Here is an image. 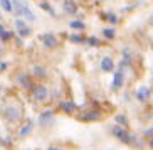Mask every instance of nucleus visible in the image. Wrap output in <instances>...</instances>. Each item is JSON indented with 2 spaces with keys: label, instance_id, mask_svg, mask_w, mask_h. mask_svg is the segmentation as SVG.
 Here are the masks:
<instances>
[{
  "label": "nucleus",
  "instance_id": "19",
  "mask_svg": "<svg viewBox=\"0 0 153 150\" xmlns=\"http://www.w3.org/2000/svg\"><path fill=\"white\" fill-rule=\"evenodd\" d=\"M0 7H2L5 12H12V2H10V0H0Z\"/></svg>",
  "mask_w": 153,
  "mask_h": 150
},
{
  "label": "nucleus",
  "instance_id": "16",
  "mask_svg": "<svg viewBox=\"0 0 153 150\" xmlns=\"http://www.w3.org/2000/svg\"><path fill=\"white\" fill-rule=\"evenodd\" d=\"M34 74H36L37 78H45L47 76V69L44 68V66H34Z\"/></svg>",
  "mask_w": 153,
  "mask_h": 150
},
{
  "label": "nucleus",
  "instance_id": "8",
  "mask_svg": "<svg viewBox=\"0 0 153 150\" xmlns=\"http://www.w3.org/2000/svg\"><path fill=\"white\" fill-rule=\"evenodd\" d=\"M125 84V73L123 71H116L114 78H113V90H120Z\"/></svg>",
  "mask_w": 153,
  "mask_h": 150
},
{
  "label": "nucleus",
  "instance_id": "7",
  "mask_svg": "<svg viewBox=\"0 0 153 150\" xmlns=\"http://www.w3.org/2000/svg\"><path fill=\"white\" fill-rule=\"evenodd\" d=\"M79 120H81V122H99V120H101V113L91 110V111H86V113L79 115Z\"/></svg>",
  "mask_w": 153,
  "mask_h": 150
},
{
  "label": "nucleus",
  "instance_id": "18",
  "mask_svg": "<svg viewBox=\"0 0 153 150\" xmlns=\"http://www.w3.org/2000/svg\"><path fill=\"white\" fill-rule=\"evenodd\" d=\"M103 36L106 37V39H114L116 32H114V29H113V27H106V29L103 31Z\"/></svg>",
  "mask_w": 153,
  "mask_h": 150
},
{
  "label": "nucleus",
  "instance_id": "12",
  "mask_svg": "<svg viewBox=\"0 0 153 150\" xmlns=\"http://www.w3.org/2000/svg\"><path fill=\"white\" fill-rule=\"evenodd\" d=\"M61 110H62L64 113H72V111L77 110V105L74 101H62L61 103Z\"/></svg>",
  "mask_w": 153,
  "mask_h": 150
},
{
  "label": "nucleus",
  "instance_id": "9",
  "mask_svg": "<svg viewBox=\"0 0 153 150\" xmlns=\"http://www.w3.org/2000/svg\"><path fill=\"white\" fill-rule=\"evenodd\" d=\"M62 9H64L66 14H77V4L74 2V0H64Z\"/></svg>",
  "mask_w": 153,
  "mask_h": 150
},
{
  "label": "nucleus",
  "instance_id": "27",
  "mask_svg": "<svg viewBox=\"0 0 153 150\" xmlns=\"http://www.w3.org/2000/svg\"><path fill=\"white\" fill-rule=\"evenodd\" d=\"M86 42H88L89 46H99V41L96 39V37H88V41Z\"/></svg>",
  "mask_w": 153,
  "mask_h": 150
},
{
  "label": "nucleus",
  "instance_id": "29",
  "mask_svg": "<svg viewBox=\"0 0 153 150\" xmlns=\"http://www.w3.org/2000/svg\"><path fill=\"white\" fill-rule=\"evenodd\" d=\"M47 150H61V149H59V147H49Z\"/></svg>",
  "mask_w": 153,
  "mask_h": 150
},
{
  "label": "nucleus",
  "instance_id": "25",
  "mask_svg": "<svg viewBox=\"0 0 153 150\" xmlns=\"http://www.w3.org/2000/svg\"><path fill=\"white\" fill-rule=\"evenodd\" d=\"M106 19H108L111 24H116V22H118V17H116L114 14H111V12H108V14H106Z\"/></svg>",
  "mask_w": 153,
  "mask_h": 150
},
{
  "label": "nucleus",
  "instance_id": "21",
  "mask_svg": "<svg viewBox=\"0 0 153 150\" xmlns=\"http://www.w3.org/2000/svg\"><path fill=\"white\" fill-rule=\"evenodd\" d=\"M14 25H15V29H22V27H25V25H27V22H25V20H24V19H15L14 20Z\"/></svg>",
  "mask_w": 153,
  "mask_h": 150
},
{
  "label": "nucleus",
  "instance_id": "23",
  "mask_svg": "<svg viewBox=\"0 0 153 150\" xmlns=\"http://www.w3.org/2000/svg\"><path fill=\"white\" fill-rule=\"evenodd\" d=\"M12 36H14L12 32H9V31H4L2 34H0V39H2L4 42H7V41H10V39H12Z\"/></svg>",
  "mask_w": 153,
  "mask_h": 150
},
{
  "label": "nucleus",
  "instance_id": "2",
  "mask_svg": "<svg viewBox=\"0 0 153 150\" xmlns=\"http://www.w3.org/2000/svg\"><path fill=\"white\" fill-rule=\"evenodd\" d=\"M113 135L116 137L120 142H123V143H126V145H135L136 143V138L133 135H131L128 130H126L125 127H120V125H114V127L111 128Z\"/></svg>",
  "mask_w": 153,
  "mask_h": 150
},
{
  "label": "nucleus",
  "instance_id": "10",
  "mask_svg": "<svg viewBox=\"0 0 153 150\" xmlns=\"http://www.w3.org/2000/svg\"><path fill=\"white\" fill-rule=\"evenodd\" d=\"M113 69H114V63H113L111 57H103V61H101V71H104V73H111Z\"/></svg>",
  "mask_w": 153,
  "mask_h": 150
},
{
  "label": "nucleus",
  "instance_id": "26",
  "mask_svg": "<svg viewBox=\"0 0 153 150\" xmlns=\"http://www.w3.org/2000/svg\"><path fill=\"white\" fill-rule=\"evenodd\" d=\"M69 39H71V42H76V44H79V42H84V39H82L81 36H71Z\"/></svg>",
  "mask_w": 153,
  "mask_h": 150
},
{
  "label": "nucleus",
  "instance_id": "17",
  "mask_svg": "<svg viewBox=\"0 0 153 150\" xmlns=\"http://www.w3.org/2000/svg\"><path fill=\"white\" fill-rule=\"evenodd\" d=\"M69 27L74 29V31H82L86 27V24L82 20H72V22H69Z\"/></svg>",
  "mask_w": 153,
  "mask_h": 150
},
{
  "label": "nucleus",
  "instance_id": "20",
  "mask_svg": "<svg viewBox=\"0 0 153 150\" xmlns=\"http://www.w3.org/2000/svg\"><path fill=\"white\" fill-rule=\"evenodd\" d=\"M39 7H41V9H44V10H47V14H49V15H56L54 14V9H52L47 2H39Z\"/></svg>",
  "mask_w": 153,
  "mask_h": 150
},
{
  "label": "nucleus",
  "instance_id": "14",
  "mask_svg": "<svg viewBox=\"0 0 153 150\" xmlns=\"http://www.w3.org/2000/svg\"><path fill=\"white\" fill-rule=\"evenodd\" d=\"M32 127H34V122H32V120H29V122L22 127V130H20V133H19V137H20V138H25V137L32 132Z\"/></svg>",
  "mask_w": 153,
  "mask_h": 150
},
{
  "label": "nucleus",
  "instance_id": "11",
  "mask_svg": "<svg viewBox=\"0 0 153 150\" xmlns=\"http://www.w3.org/2000/svg\"><path fill=\"white\" fill-rule=\"evenodd\" d=\"M41 123L42 125H49L51 122H54V111L52 110H47V111H42L41 113Z\"/></svg>",
  "mask_w": 153,
  "mask_h": 150
},
{
  "label": "nucleus",
  "instance_id": "6",
  "mask_svg": "<svg viewBox=\"0 0 153 150\" xmlns=\"http://www.w3.org/2000/svg\"><path fill=\"white\" fill-rule=\"evenodd\" d=\"M131 61H133L131 51L130 49H125V51H123V59H121V63H120V66H121V69H120V71H123V73H125V69H130L131 68Z\"/></svg>",
  "mask_w": 153,
  "mask_h": 150
},
{
  "label": "nucleus",
  "instance_id": "22",
  "mask_svg": "<svg viewBox=\"0 0 153 150\" xmlns=\"http://www.w3.org/2000/svg\"><path fill=\"white\" fill-rule=\"evenodd\" d=\"M19 36L20 37H27V36H30V27H27V25H25V27H22V29H19Z\"/></svg>",
  "mask_w": 153,
  "mask_h": 150
},
{
  "label": "nucleus",
  "instance_id": "15",
  "mask_svg": "<svg viewBox=\"0 0 153 150\" xmlns=\"http://www.w3.org/2000/svg\"><path fill=\"white\" fill-rule=\"evenodd\" d=\"M17 83L20 84V86L27 88L29 84H30V78H29V74L22 73V74H19V76H17Z\"/></svg>",
  "mask_w": 153,
  "mask_h": 150
},
{
  "label": "nucleus",
  "instance_id": "4",
  "mask_svg": "<svg viewBox=\"0 0 153 150\" xmlns=\"http://www.w3.org/2000/svg\"><path fill=\"white\" fill-rule=\"evenodd\" d=\"M41 42L47 47V49H54L56 46H57V37L54 36V34H51V32H45V34H42L41 37Z\"/></svg>",
  "mask_w": 153,
  "mask_h": 150
},
{
  "label": "nucleus",
  "instance_id": "28",
  "mask_svg": "<svg viewBox=\"0 0 153 150\" xmlns=\"http://www.w3.org/2000/svg\"><path fill=\"white\" fill-rule=\"evenodd\" d=\"M5 69H7V63H0V73H4Z\"/></svg>",
  "mask_w": 153,
  "mask_h": 150
},
{
  "label": "nucleus",
  "instance_id": "5",
  "mask_svg": "<svg viewBox=\"0 0 153 150\" xmlns=\"http://www.w3.org/2000/svg\"><path fill=\"white\" fill-rule=\"evenodd\" d=\"M47 96H49V91H47V88H45L44 84H39V86L34 90V98H36V101L44 103V101L47 100Z\"/></svg>",
  "mask_w": 153,
  "mask_h": 150
},
{
  "label": "nucleus",
  "instance_id": "30",
  "mask_svg": "<svg viewBox=\"0 0 153 150\" xmlns=\"http://www.w3.org/2000/svg\"><path fill=\"white\" fill-rule=\"evenodd\" d=\"M5 29H4V25H2V24H0V34H2V32H4Z\"/></svg>",
  "mask_w": 153,
  "mask_h": 150
},
{
  "label": "nucleus",
  "instance_id": "3",
  "mask_svg": "<svg viewBox=\"0 0 153 150\" xmlns=\"http://www.w3.org/2000/svg\"><path fill=\"white\" fill-rule=\"evenodd\" d=\"M2 115L9 123H17L20 120V108L14 105H5L2 108Z\"/></svg>",
  "mask_w": 153,
  "mask_h": 150
},
{
  "label": "nucleus",
  "instance_id": "24",
  "mask_svg": "<svg viewBox=\"0 0 153 150\" xmlns=\"http://www.w3.org/2000/svg\"><path fill=\"white\" fill-rule=\"evenodd\" d=\"M116 122H118V125H120V127H125V128H126V123H128V122H126V116H125V115H118V116H116Z\"/></svg>",
  "mask_w": 153,
  "mask_h": 150
},
{
  "label": "nucleus",
  "instance_id": "31",
  "mask_svg": "<svg viewBox=\"0 0 153 150\" xmlns=\"http://www.w3.org/2000/svg\"><path fill=\"white\" fill-rule=\"evenodd\" d=\"M148 145H150V147H153V138H152V140L148 142Z\"/></svg>",
  "mask_w": 153,
  "mask_h": 150
},
{
  "label": "nucleus",
  "instance_id": "13",
  "mask_svg": "<svg viewBox=\"0 0 153 150\" xmlns=\"http://www.w3.org/2000/svg\"><path fill=\"white\" fill-rule=\"evenodd\" d=\"M136 98H138L140 101H146L150 98V88H146V86L138 88V91H136Z\"/></svg>",
  "mask_w": 153,
  "mask_h": 150
},
{
  "label": "nucleus",
  "instance_id": "1",
  "mask_svg": "<svg viewBox=\"0 0 153 150\" xmlns=\"http://www.w3.org/2000/svg\"><path fill=\"white\" fill-rule=\"evenodd\" d=\"M12 2V14L14 15H22L27 20H36V14L30 10V7L27 5V0H10Z\"/></svg>",
  "mask_w": 153,
  "mask_h": 150
}]
</instances>
